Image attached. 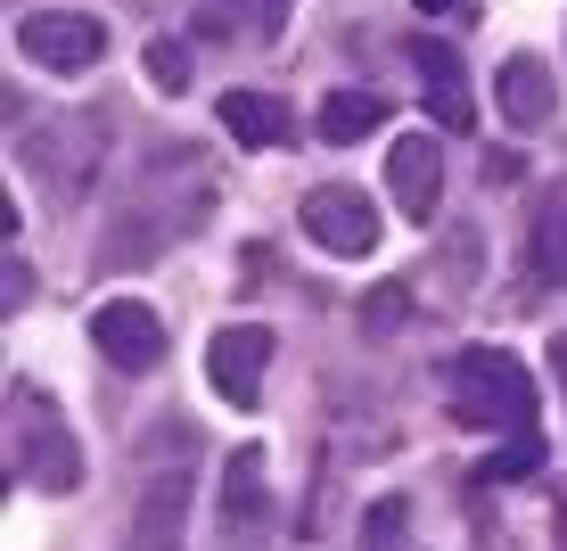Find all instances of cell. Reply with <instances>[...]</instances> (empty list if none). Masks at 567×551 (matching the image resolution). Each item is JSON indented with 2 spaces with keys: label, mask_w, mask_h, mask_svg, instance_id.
<instances>
[{
  "label": "cell",
  "mask_w": 567,
  "mask_h": 551,
  "mask_svg": "<svg viewBox=\"0 0 567 551\" xmlns=\"http://www.w3.org/2000/svg\"><path fill=\"white\" fill-rule=\"evenodd\" d=\"M214 214V165L198 149H165L141 165L132 198L115 206V223L100 231V264H156L173 239H189Z\"/></svg>",
  "instance_id": "cell-1"
},
{
  "label": "cell",
  "mask_w": 567,
  "mask_h": 551,
  "mask_svg": "<svg viewBox=\"0 0 567 551\" xmlns=\"http://www.w3.org/2000/svg\"><path fill=\"white\" fill-rule=\"evenodd\" d=\"M9 461H17V486H33V494H74L83 486V445H74L66 411L50 404L42 379L9 387Z\"/></svg>",
  "instance_id": "cell-2"
},
{
  "label": "cell",
  "mask_w": 567,
  "mask_h": 551,
  "mask_svg": "<svg viewBox=\"0 0 567 551\" xmlns=\"http://www.w3.org/2000/svg\"><path fill=\"white\" fill-rule=\"evenodd\" d=\"M444 404H453L461 428H535V370L518 354H494V346H468L444 363Z\"/></svg>",
  "instance_id": "cell-3"
},
{
  "label": "cell",
  "mask_w": 567,
  "mask_h": 551,
  "mask_svg": "<svg viewBox=\"0 0 567 551\" xmlns=\"http://www.w3.org/2000/svg\"><path fill=\"white\" fill-rule=\"evenodd\" d=\"M17 165H25L58 206H74V198H91V190H100L107 124H100V115H50V124H33L25 141H17Z\"/></svg>",
  "instance_id": "cell-4"
},
{
  "label": "cell",
  "mask_w": 567,
  "mask_h": 551,
  "mask_svg": "<svg viewBox=\"0 0 567 551\" xmlns=\"http://www.w3.org/2000/svg\"><path fill=\"white\" fill-rule=\"evenodd\" d=\"M17 50L42 74H91L100 50H107V33H100V17H83V9H25L17 17Z\"/></svg>",
  "instance_id": "cell-5"
},
{
  "label": "cell",
  "mask_w": 567,
  "mask_h": 551,
  "mask_svg": "<svg viewBox=\"0 0 567 551\" xmlns=\"http://www.w3.org/2000/svg\"><path fill=\"white\" fill-rule=\"evenodd\" d=\"M297 223H305V239L329 247V255H370V247H379V206H370L362 190H346V182L305 190Z\"/></svg>",
  "instance_id": "cell-6"
},
{
  "label": "cell",
  "mask_w": 567,
  "mask_h": 551,
  "mask_svg": "<svg viewBox=\"0 0 567 551\" xmlns=\"http://www.w3.org/2000/svg\"><path fill=\"white\" fill-rule=\"evenodd\" d=\"M386 198H395L403 223H436V198H444L436 132H395V149H386Z\"/></svg>",
  "instance_id": "cell-7"
},
{
  "label": "cell",
  "mask_w": 567,
  "mask_h": 551,
  "mask_svg": "<svg viewBox=\"0 0 567 551\" xmlns=\"http://www.w3.org/2000/svg\"><path fill=\"white\" fill-rule=\"evenodd\" d=\"M264 370H271V329L264 322H230V329H214V346H206V379H214V396L223 404H256L264 396Z\"/></svg>",
  "instance_id": "cell-8"
},
{
  "label": "cell",
  "mask_w": 567,
  "mask_h": 551,
  "mask_svg": "<svg viewBox=\"0 0 567 551\" xmlns=\"http://www.w3.org/2000/svg\"><path fill=\"white\" fill-rule=\"evenodd\" d=\"M91 346H100L115 370H156L165 363V322H156V305H141V297H107L91 313Z\"/></svg>",
  "instance_id": "cell-9"
},
{
  "label": "cell",
  "mask_w": 567,
  "mask_h": 551,
  "mask_svg": "<svg viewBox=\"0 0 567 551\" xmlns=\"http://www.w3.org/2000/svg\"><path fill=\"white\" fill-rule=\"evenodd\" d=\"M189 543V469L156 461L141 486V510H132V551H182Z\"/></svg>",
  "instance_id": "cell-10"
},
{
  "label": "cell",
  "mask_w": 567,
  "mask_h": 551,
  "mask_svg": "<svg viewBox=\"0 0 567 551\" xmlns=\"http://www.w3.org/2000/svg\"><path fill=\"white\" fill-rule=\"evenodd\" d=\"M494 108H502V124H511V132H543V124L559 115V83H551V67H543L535 50L502 58V74H494Z\"/></svg>",
  "instance_id": "cell-11"
},
{
  "label": "cell",
  "mask_w": 567,
  "mask_h": 551,
  "mask_svg": "<svg viewBox=\"0 0 567 551\" xmlns=\"http://www.w3.org/2000/svg\"><path fill=\"white\" fill-rule=\"evenodd\" d=\"M412 67H420V91H427V115L444 132H468V74H461V50L453 42H412Z\"/></svg>",
  "instance_id": "cell-12"
},
{
  "label": "cell",
  "mask_w": 567,
  "mask_h": 551,
  "mask_svg": "<svg viewBox=\"0 0 567 551\" xmlns=\"http://www.w3.org/2000/svg\"><path fill=\"white\" fill-rule=\"evenodd\" d=\"M223 132L239 149H288L297 141V115H288V100H271V91H223Z\"/></svg>",
  "instance_id": "cell-13"
},
{
  "label": "cell",
  "mask_w": 567,
  "mask_h": 551,
  "mask_svg": "<svg viewBox=\"0 0 567 551\" xmlns=\"http://www.w3.org/2000/svg\"><path fill=\"white\" fill-rule=\"evenodd\" d=\"M256 519H264V452L239 445L223 461V535H256Z\"/></svg>",
  "instance_id": "cell-14"
},
{
  "label": "cell",
  "mask_w": 567,
  "mask_h": 551,
  "mask_svg": "<svg viewBox=\"0 0 567 551\" xmlns=\"http://www.w3.org/2000/svg\"><path fill=\"white\" fill-rule=\"evenodd\" d=\"M312 124H321V141H338V149H346V141H370V132L386 124V108L370 100V91H329Z\"/></svg>",
  "instance_id": "cell-15"
},
{
  "label": "cell",
  "mask_w": 567,
  "mask_h": 551,
  "mask_svg": "<svg viewBox=\"0 0 567 551\" xmlns=\"http://www.w3.org/2000/svg\"><path fill=\"white\" fill-rule=\"evenodd\" d=\"M206 9V25H223V33H271L288 17V0H198Z\"/></svg>",
  "instance_id": "cell-16"
},
{
  "label": "cell",
  "mask_w": 567,
  "mask_h": 551,
  "mask_svg": "<svg viewBox=\"0 0 567 551\" xmlns=\"http://www.w3.org/2000/svg\"><path fill=\"white\" fill-rule=\"evenodd\" d=\"M535 255L551 264V280H567V182L543 198V214H535Z\"/></svg>",
  "instance_id": "cell-17"
},
{
  "label": "cell",
  "mask_w": 567,
  "mask_h": 551,
  "mask_svg": "<svg viewBox=\"0 0 567 551\" xmlns=\"http://www.w3.org/2000/svg\"><path fill=\"white\" fill-rule=\"evenodd\" d=\"M362 551H420L412 510H403V502H370V519H362Z\"/></svg>",
  "instance_id": "cell-18"
},
{
  "label": "cell",
  "mask_w": 567,
  "mask_h": 551,
  "mask_svg": "<svg viewBox=\"0 0 567 551\" xmlns=\"http://www.w3.org/2000/svg\"><path fill=\"white\" fill-rule=\"evenodd\" d=\"M141 67H148V83L165 91V100H182V91H189V50L182 42H148Z\"/></svg>",
  "instance_id": "cell-19"
},
{
  "label": "cell",
  "mask_w": 567,
  "mask_h": 551,
  "mask_svg": "<svg viewBox=\"0 0 567 551\" xmlns=\"http://www.w3.org/2000/svg\"><path fill=\"white\" fill-rule=\"evenodd\" d=\"M362 322H370V338H395V322H412V297H403V288H370Z\"/></svg>",
  "instance_id": "cell-20"
},
{
  "label": "cell",
  "mask_w": 567,
  "mask_h": 551,
  "mask_svg": "<svg viewBox=\"0 0 567 551\" xmlns=\"http://www.w3.org/2000/svg\"><path fill=\"white\" fill-rule=\"evenodd\" d=\"M535 461H543V437H526V445H511V452H494V469H485V478H535Z\"/></svg>",
  "instance_id": "cell-21"
},
{
  "label": "cell",
  "mask_w": 567,
  "mask_h": 551,
  "mask_svg": "<svg viewBox=\"0 0 567 551\" xmlns=\"http://www.w3.org/2000/svg\"><path fill=\"white\" fill-rule=\"evenodd\" d=\"M33 297V272H25V255H9V313Z\"/></svg>",
  "instance_id": "cell-22"
},
{
  "label": "cell",
  "mask_w": 567,
  "mask_h": 551,
  "mask_svg": "<svg viewBox=\"0 0 567 551\" xmlns=\"http://www.w3.org/2000/svg\"><path fill=\"white\" fill-rule=\"evenodd\" d=\"M420 9H427V17H453V9H461V0H420Z\"/></svg>",
  "instance_id": "cell-23"
},
{
  "label": "cell",
  "mask_w": 567,
  "mask_h": 551,
  "mask_svg": "<svg viewBox=\"0 0 567 551\" xmlns=\"http://www.w3.org/2000/svg\"><path fill=\"white\" fill-rule=\"evenodd\" d=\"M477 551H511V543H502V535H494V527H485V535H477Z\"/></svg>",
  "instance_id": "cell-24"
}]
</instances>
